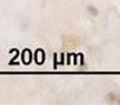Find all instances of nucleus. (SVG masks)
<instances>
[{"label":"nucleus","mask_w":120,"mask_h":105,"mask_svg":"<svg viewBox=\"0 0 120 105\" xmlns=\"http://www.w3.org/2000/svg\"><path fill=\"white\" fill-rule=\"evenodd\" d=\"M107 98L110 103L120 104V92H110Z\"/></svg>","instance_id":"1"}]
</instances>
